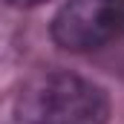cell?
<instances>
[{
  "instance_id": "1",
  "label": "cell",
  "mask_w": 124,
  "mask_h": 124,
  "mask_svg": "<svg viewBox=\"0 0 124 124\" xmlns=\"http://www.w3.org/2000/svg\"><path fill=\"white\" fill-rule=\"evenodd\" d=\"M20 124H107V93L66 69H46L32 75L15 101Z\"/></svg>"
},
{
  "instance_id": "2",
  "label": "cell",
  "mask_w": 124,
  "mask_h": 124,
  "mask_svg": "<svg viewBox=\"0 0 124 124\" xmlns=\"http://www.w3.org/2000/svg\"><path fill=\"white\" fill-rule=\"evenodd\" d=\"M124 38V0H69L52 20V40L66 52H95Z\"/></svg>"
},
{
  "instance_id": "3",
  "label": "cell",
  "mask_w": 124,
  "mask_h": 124,
  "mask_svg": "<svg viewBox=\"0 0 124 124\" xmlns=\"http://www.w3.org/2000/svg\"><path fill=\"white\" fill-rule=\"evenodd\" d=\"M12 6H38V3H46V0H9Z\"/></svg>"
}]
</instances>
